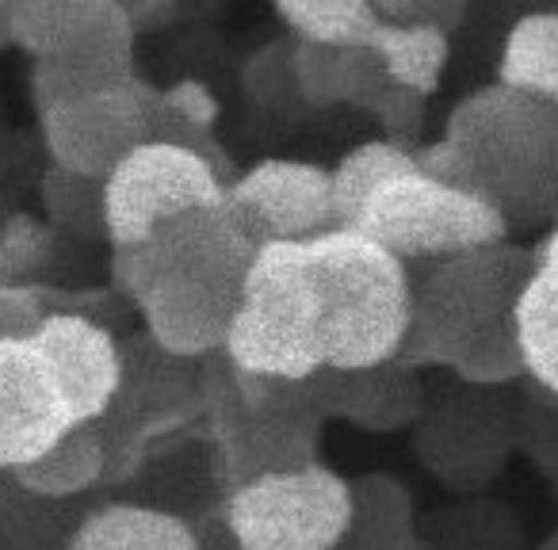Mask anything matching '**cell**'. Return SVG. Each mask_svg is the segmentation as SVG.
Listing matches in <instances>:
<instances>
[{"instance_id": "ac0fdd59", "label": "cell", "mask_w": 558, "mask_h": 550, "mask_svg": "<svg viewBox=\"0 0 558 550\" xmlns=\"http://www.w3.org/2000/svg\"><path fill=\"white\" fill-rule=\"evenodd\" d=\"M62 550H203V539L180 512L142 501H108L70 527Z\"/></svg>"}, {"instance_id": "ffe728a7", "label": "cell", "mask_w": 558, "mask_h": 550, "mask_svg": "<svg viewBox=\"0 0 558 550\" xmlns=\"http://www.w3.org/2000/svg\"><path fill=\"white\" fill-rule=\"evenodd\" d=\"M512 337L527 379L558 394V271L539 260L512 310Z\"/></svg>"}, {"instance_id": "44dd1931", "label": "cell", "mask_w": 558, "mask_h": 550, "mask_svg": "<svg viewBox=\"0 0 558 550\" xmlns=\"http://www.w3.org/2000/svg\"><path fill=\"white\" fill-rule=\"evenodd\" d=\"M276 20L288 39L326 50H372L379 35L375 0H279Z\"/></svg>"}, {"instance_id": "30bf717a", "label": "cell", "mask_w": 558, "mask_h": 550, "mask_svg": "<svg viewBox=\"0 0 558 550\" xmlns=\"http://www.w3.org/2000/svg\"><path fill=\"white\" fill-rule=\"evenodd\" d=\"M256 248L260 245L248 237L245 225L226 203V207H207L172 218L138 245L111 248V280L131 303H138L149 283L169 280V276H192V280H210L222 288L245 291V276Z\"/></svg>"}, {"instance_id": "836d02e7", "label": "cell", "mask_w": 558, "mask_h": 550, "mask_svg": "<svg viewBox=\"0 0 558 550\" xmlns=\"http://www.w3.org/2000/svg\"><path fill=\"white\" fill-rule=\"evenodd\" d=\"M535 260L547 264V268H555V271H558V222L550 225L547 237H543L539 245H535Z\"/></svg>"}, {"instance_id": "cb8c5ba5", "label": "cell", "mask_w": 558, "mask_h": 550, "mask_svg": "<svg viewBox=\"0 0 558 550\" xmlns=\"http://www.w3.org/2000/svg\"><path fill=\"white\" fill-rule=\"evenodd\" d=\"M372 50L379 54L383 70L390 73L398 88L428 100L448 70L451 35L436 32V27H398L379 20V35H375Z\"/></svg>"}, {"instance_id": "9a60e30c", "label": "cell", "mask_w": 558, "mask_h": 550, "mask_svg": "<svg viewBox=\"0 0 558 550\" xmlns=\"http://www.w3.org/2000/svg\"><path fill=\"white\" fill-rule=\"evenodd\" d=\"M32 341L62 387L73 420L100 425L123 387V341L81 310H50Z\"/></svg>"}, {"instance_id": "ba28073f", "label": "cell", "mask_w": 558, "mask_h": 550, "mask_svg": "<svg viewBox=\"0 0 558 550\" xmlns=\"http://www.w3.org/2000/svg\"><path fill=\"white\" fill-rule=\"evenodd\" d=\"M123 387L116 405L100 420L104 443H108L111 470L108 481H123L146 459L149 443L169 432H180L203 417L207 398H203V364L177 359L161 352L146 333H134L123 341Z\"/></svg>"}, {"instance_id": "8fae6325", "label": "cell", "mask_w": 558, "mask_h": 550, "mask_svg": "<svg viewBox=\"0 0 558 550\" xmlns=\"http://www.w3.org/2000/svg\"><path fill=\"white\" fill-rule=\"evenodd\" d=\"M157 100L161 88L134 73L123 85L43 115L39 126L50 164L88 180H108L123 157L154 142Z\"/></svg>"}, {"instance_id": "5b68a950", "label": "cell", "mask_w": 558, "mask_h": 550, "mask_svg": "<svg viewBox=\"0 0 558 550\" xmlns=\"http://www.w3.org/2000/svg\"><path fill=\"white\" fill-rule=\"evenodd\" d=\"M218 356L241 375L311 382L326 371L303 241L260 245Z\"/></svg>"}, {"instance_id": "7a4b0ae2", "label": "cell", "mask_w": 558, "mask_h": 550, "mask_svg": "<svg viewBox=\"0 0 558 550\" xmlns=\"http://www.w3.org/2000/svg\"><path fill=\"white\" fill-rule=\"evenodd\" d=\"M532 268L535 248L509 241L425 264L413 276V329L398 364L448 367L478 387L524 375L512 310Z\"/></svg>"}, {"instance_id": "f1b7e54d", "label": "cell", "mask_w": 558, "mask_h": 550, "mask_svg": "<svg viewBox=\"0 0 558 550\" xmlns=\"http://www.w3.org/2000/svg\"><path fill=\"white\" fill-rule=\"evenodd\" d=\"M54 253V230L35 215H9L0 222V283H27Z\"/></svg>"}, {"instance_id": "8992f818", "label": "cell", "mask_w": 558, "mask_h": 550, "mask_svg": "<svg viewBox=\"0 0 558 550\" xmlns=\"http://www.w3.org/2000/svg\"><path fill=\"white\" fill-rule=\"evenodd\" d=\"M352 524V481L326 463L264 474L222 497L233 550H341Z\"/></svg>"}, {"instance_id": "7c38bea8", "label": "cell", "mask_w": 558, "mask_h": 550, "mask_svg": "<svg viewBox=\"0 0 558 550\" xmlns=\"http://www.w3.org/2000/svg\"><path fill=\"white\" fill-rule=\"evenodd\" d=\"M230 210L256 245L314 241L337 230L333 169L299 157H264L238 172L226 195Z\"/></svg>"}, {"instance_id": "d6a6232c", "label": "cell", "mask_w": 558, "mask_h": 550, "mask_svg": "<svg viewBox=\"0 0 558 550\" xmlns=\"http://www.w3.org/2000/svg\"><path fill=\"white\" fill-rule=\"evenodd\" d=\"M126 16H131V27L134 35H157L165 32V27L172 24V20H180V4H172V0H138V4H123Z\"/></svg>"}, {"instance_id": "4316f807", "label": "cell", "mask_w": 558, "mask_h": 550, "mask_svg": "<svg viewBox=\"0 0 558 550\" xmlns=\"http://www.w3.org/2000/svg\"><path fill=\"white\" fill-rule=\"evenodd\" d=\"M138 70H111V65H81V62H32L27 73V88H32L35 111L50 115V111L77 103L85 96H96L104 88H116L131 81Z\"/></svg>"}, {"instance_id": "f546056e", "label": "cell", "mask_w": 558, "mask_h": 550, "mask_svg": "<svg viewBox=\"0 0 558 550\" xmlns=\"http://www.w3.org/2000/svg\"><path fill=\"white\" fill-rule=\"evenodd\" d=\"M291 77H295L299 103H306V108H344V50L295 42L291 47Z\"/></svg>"}, {"instance_id": "e575fe53", "label": "cell", "mask_w": 558, "mask_h": 550, "mask_svg": "<svg viewBox=\"0 0 558 550\" xmlns=\"http://www.w3.org/2000/svg\"><path fill=\"white\" fill-rule=\"evenodd\" d=\"M12 47V0H0V50Z\"/></svg>"}, {"instance_id": "d6986e66", "label": "cell", "mask_w": 558, "mask_h": 550, "mask_svg": "<svg viewBox=\"0 0 558 550\" xmlns=\"http://www.w3.org/2000/svg\"><path fill=\"white\" fill-rule=\"evenodd\" d=\"M111 470L108 443H104L100 425H77L70 436L54 443L39 463L16 470V481L32 497L50 504H62L70 497H81L88 489L104 486Z\"/></svg>"}, {"instance_id": "7402d4cb", "label": "cell", "mask_w": 558, "mask_h": 550, "mask_svg": "<svg viewBox=\"0 0 558 550\" xmlns=\"http://www.w3.org/2000/svg\"><path fill=\"white\" fill-rule=\"evenodd\" d=\"M497 85L558 103V12H527L509 27Z\"/></svg>"}, {"instance_id": "603a6c76", "label": "cell", "mask_w": 558, "mask_h": 550, "mask_svg": "<svg viewBox=\"0 0 558 550\" xmlns=\"http://www.w3.org/2000/svg\"><path fill=\"white\" fill-rule=\"evenodd\" d=\"M413 169H417V149L402 146V142L367 138V142H360V146H352L333 169L337 222H341L344 230H352V225L360 222V215H364V207L375 199V192Z\"/></svg>"}, {"instance_id": "9c48e42d", "label": "cell", "mask_w": 558, "mask_h": 550, "mask_svg": "<svg viewBox=\"0 0 558 550\" xmlns=\"http://www.w3.org/2000/svg\"><path fill=\"white\" fill-rule=\"evenodd\" d=\"M230 184L195 149L146 142L104 180V230L111 248L146 241L157 225L207 207H226Z\"/></svg>"}, {"instance_id": "83f0119b", "label": "cell", "mask_w": 558, "mask_h": 550, "mask_svg": "<svg viewBox=\"0 0 558 550\" xmlns=\"http://www.w3.org/2000/svg\"><path fill=\"white\" fill-rule=\"evenodd\" d=\"M39 195L43 210L54 225H65L73 233H100L108 241V230H104V180H88L58 169V164H47Z\"/></svg>"}, {"instance_id": "d4e9b609", "label": "cell", "mask_w": 558, "mask_h": 550, "mask_svg": "<svg viewBox=\"0 0 558 550\" xmlns=\"http://www.w3.org/2000/svg\"><path fill=\"white\" fill-rule=\"evenodd\" d=\"M356 493V550H413V501L390 474H364L352 481Z\"/></svg>"}, {"instance_id": "4dcf8cb0", "label": "cell", "mask_w": 558, "mask_h": 550, "mask_svg": "<svg viewBox=\"0 0 558 550\" xmlns=\"http://www.w3.org/2000/svg\"><path fill=\"white\" fill-rule=\"evenodd\" d=\"M291 47L295 42H271V47L256 50L245 65V85L256 100L264 103H279V96L291 93L295 96V77H291ZM299 100V96H295Z\"/></svg>"}, {"instance_id": "277c9868", "label": "cell", "mask_w": 558, "mask_h": 550, "mask_svg": "<svg viewBox=\"0 0 558 550\" xmlns=\"http://www.w3.org/2000/svg\"><path fill=\"white\" fill-rule=\"evenodd\" d=\"M203 398L226 493L264 474L322 463L326 417L314 405L311 382L253 379L233 371L222 356H210L203 364Z\"/></svg>"}, {"instance_id": "1f68e13d", "label": "cell", "mask_w": 558, "mask_h": 550, "mask_svg": "<svg viewBox=\"0 0 558 550\" xmlns=\"http://www.w3.org/2000/svg\"><path fill=\"white\" fill-rule=\"evenodd\" d=\"M379 20L398 27H436L451 35L466 16V4L459 0H375Z\"/></svg>"}, {"instance_id": "4fadbf2b", "label": "cell", "mask_w": 558, "mask_h": 550, "mask_svg": "<svg viewBox=\"0 0 558 550\" xmlns=\"http://www.w3.org/2000/svg\"><path fill=\"white\" fill-rule=\"evenodd\" d=\"M134 42L123 0H12V47L32 62L134 70Z\"/></svg>"}, {"instance_id": "e0dca14e", "label": "cell", "mask_w": 558, "mask_h": 550, "mask_svg": "<svg viewBox=\"0 0 558 550\" xmlns=\"http://www.w3.org/2000/svg\"><path fill=\"white\" fill-rule=\"evenodd\" d=\"M311 394L322 417H341L372 432H390L417 413L413 371L402 364L375 371H322L311 379Z\"/></svg>"}, {"instance_id": "6da1fadb", "label": "cell", "mask_w": 558, "mask_h": 550, "mask_svg": "<svg viewBox=\"0 0 558 550\" xmlns=\"http://www.w3.org/2000/svg\"><path fill=\"white\" fill-rule=\"evenodd\" d=\"M417 169L486 199L509 230L558 222V103L505 85L474 88L451 108Z\"/></svg>"}, {"instance_id": "52a82bcc", "label": "cell", "mask_w": 558, "mask_h": 550, "mask_svg": "<svg viewBox=\"0 0 558 550\" xmlns=\"http://www.w3.org/2000/svg\"><path fill=\"white\" fill-rule=\"evenodd\" d=\"M352 230L379 241L402 264H433L444 256L509 241V222L486 199L413 169L375 192Z\"/></svg>"}, {"instance_id": "2e32d148", "label": "cell", "mask_w": 558, "mask_h": 550, "mask_svg": "<svg viewBox=\"0 0 558 550\" xmlns=\"http://www.w3.org/2000/svg\"><path fill=\"white\" fill-rule=\"evenodd\" d=\"M238 303V288L192 280V276H169V280L149 283L134 306L142 314L146 337L157 349L177 359L203 364V359L222 352Z\"/></svg>"}, {"instance_id": "5bb4252c", "label": "cell", "mask_w": 558, "mask_h": 550, "mask_svg": "<svg viewBox=\"0 0 558 550\" xmlns=\"http://www.w3.org/2000/svg\"><path fill=\"white\" fill-rule=\"evenodd\" d=\"M73 428L62 387L32 337L0 341V474L39 463Z\"/></svg>"}, {"instance_id": "3957f363", "label": "cell", "mask_w": 558, "mask_h": 550, "mask_svg": "<svg viewBox=\"0 0 558 550\" xmlns=\"http://www.w3.org/2000/svg\"><path fill=\"white\" fill-rule=\"evenodd\" d=\"M318 306V341L329 371L398 364L413 329V271L360 230L303 241Z\"/></svg>"}, {"instance_id": "484cf974", "label": "cell", "mask_w": 558, "mask_h": 550, "mask_svg": "<svg viewBox=\"0 0 558 550\" xmlns=\"http://www.w3.org/2000/svg\"><path fill=\"white\" fill-rule=\"evenodd\" d=\"M65 535H58L54 504L27 493L16 474H0V550H62Z\"/></svg>"}]
</instances>
